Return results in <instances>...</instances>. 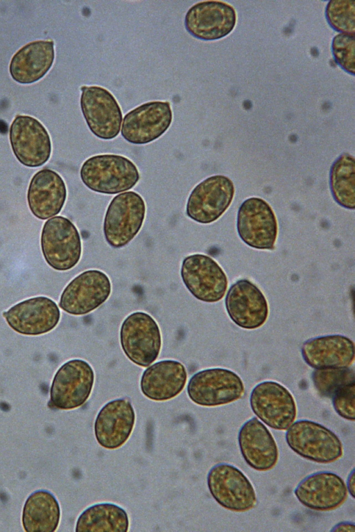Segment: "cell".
Masks as SVG:
<instances>
[{
  "label": "cell",
  "instance_id": "1",
  "mask_svg": "<svg viewBox=\"0 0 355 532\" xmlns=\"http://www.w3.org/2000/svg\"><path fill=\"white\" fill-rule=\"evenodd\" d=\"M80 179L89 190L105 195L119 194L136 186L140 179L137 166L119 154H102L87 159L80 170Z\"/></svg>",
  "mask_w": 355,
  "mask_h": 532
},
{
  "label": "cell",
  "instance_id": "2",
  "mask_svg": "<svg viewBox=\"0 0 355 532\" xmlns=\"http://www.w3.org/2000/svg\"><path fill=\"white\" fill-rule=\"evenodd\" d=\"M146 205L137 192L119 193L110 201L105 211L103 231L107 244L119 249L138 234L144 224Z\"/></svg>",
  "mask_w": 355,
  "mask_h": 532
},
{
  "label": "cell",
  "instance_id": "3",
  "mask_svg": "<svg viewBox=\"0 0 355 532\" xmlns=\"http://www.w3.org/2000/svg\"><path fill=\"white\" fill-rule=\"evenodd\" d=\"M40 245L45 261L55 270L68 271L80 260V233L76 225L64 216H54L44 222Z\"/></svg>",
  "mask_w": 355,
  "mask_h": 532
},
{
  "label": "cell",
  "instance_id": "4",
  "mask_svg": "<svg viewBox=\"0 0 355 532\" xmlns=\"http://www.w3.org/2000/svg\"><path fill=\"white\" fill-rule=\"evenodd\" d=\"M286 441L296 454L308 460L329 463L343 454L338 436L324 425L309 420H299L286 429Z\"/></svg>",
  "mask_w": 355,
  "mask_h": 532
},
{
  "label": "cell",
  "instance_id": "5",
  "mask_svg": "<svg viewBox=\"0 0 355 532\" xmlns=\"http://www.w3.org/2000/svg\"><path fill=\"white\" fill-rule=\"evenodd\" d=\"M119 338L125 356L139 366H150L160 353L162 342L159 325L146 312L129 314L121 323Z\"/></svg>",
  "mask_w": 355,
  "mask_h": 532
},
{
  "label": "cell",
  "instance_id": "6",
  "mask_svg": "<svg viewBox=\"0 0 355 532\" xmlns=\"http://www.w3.org/2000/svg\"><path fill=\"white\" fill-rule=\"evenodd\" d=\"M187 391L189 398L195 404L216 407L240 399L245 388L241 378L234 371L212 368L196 373L190 378Z\"/></svg>",
  "mask_w": 355,
  "mask_h": 532
},
{
  "label": "cell",
  "instance_id": "7",
  "mask_svg": "<svg viewBox=\"0 0 355 532\" xmlns=\"http://www.w3.org/2000/svg\"><path fill=\"white\" fill-rule=\"evenodd\" d=\"M94 380V371L87 362L81 359L67 361L58 369L53 379L51 405L62 410L81 407L92 393Z\"/></svg>",
  "mask_w": 355,
  "mask_h": 532
},
{
  "label": "cell",
  "instance_id": "8",
  "mask_svg": "<svg viewBox=\"0 0 355 532\" xmlns=\"http://www.w3.org/2000/svg\"><path fill=\"white\" fill-rule=\"evenodd\" d=\"M207 482L213 498L227 510L248 511L257 503L250 481L233 465L220 463L214 466L208 472Z\"/></svg>",
  "mask_w": 355,
  "mask_h": 532
},
{
  "label": "cell",
  "instance_id": "9",
  "mask_svg": "<svg viewBox=\"0 0 355 532\" xmlns=\"http://www.w3.org/2000/svg\"><path fill=\"white\" fill-rule=\"evenodd\" d=\"M184 285L197 299L215 303L221 300L227 289V277L222 267L210 256L193 254L186 256L181 265Z\"/></svg>",
  "mask_w": 355,
  "mask_h": 532
},
{
  "label": "cell",
  "instance_id": "10",
  "mask_svg": "<svg viewBox=\"0 0 355 532\" xmlns=\"http://www.w3.org/2000/svg\"><path fill=\"white\" fill-rule=\"evenodd\" d=\"M80 89V109L89 130L100 139L116 138L123 115L114 95L100 86H83Z\"/></svg>",
  "mask_w": 355,
  "mask_h": 532
},
{
  "label": "cell",
  "instance_id": "11",
  "mask_svg": "<svg viewBox=\"0 0 355 532\" xmlns=\"http://www.w3.org/2000/svg\"><path fill=\"white\" fill-rule=\"evenodd\" d=\"M9 139L15 157L24 166H42L51 157V136L42 123L31 116L15 117L10 127Z\"/></svg>",
  "mask_w": 355,
  "mask_h": 532
},
{
  "label": "cell",
  "instance_id": "12",
  "mask_svg": "<svg viewBox=\"0 0 355 532\" xmlns=\"http://www.w3.org/2000/svg\"><path fill=\"white\" fill-rule=\"evenodd\" d=\"M250 405L257 418L275 429L286 430L296 418L293 396L284 386L275 381L257 384L250 393Z\"/></svg>",
  "mask_w": 355,
  "mask_h": 532
},
{
  "label": "cell",
  "instance_id": "13",
  "mask_svg": "<svg viewBox=\"0 0 355 532\" xmlns=\"http://www.w3.org/2000/svg\"><path fill=\"white\" fill-rule=\"evenodd\" d=\"M111 292V281L105 273L98 269H88L67 284L60 295L59 305L68 314L85 315L104 303Z\"/></svg>",
  "mask_w": 355,
  "mask_h": 532
},
{
  "label": "cell",
  "instance_id": "14",
  "mask_svg": "<svg viewBox=\"0 0 355 532\" xmlns=\"http://www.w3.org/2000/svg\"><path fill=\"white\" fill-rule=\"evenodd\" d=\"M235 188L226 176L209 177L191 190L186 205V214L193 221L209 224L217 220L230 206Z\"/></svg>",
  "mask_w": 355,
  "mask_h": 532
},
{
  "label": "cell",
  "instance_id": "15",
  "mask_svg": "<svg viewBox=\"0 0 355 532\" xmlns=\"http://www.w3.org/2000/svg\"><path fill=\"white\" fill-rule=\"evenodd\" d=\"M237 231L247 245L257 249H275L278 225L270 204L259 197L246 199L237 213Z\"/></svg>",
  "mask_w": 355,
  "mask_h": 532
},
{
  "label": "cell",
  "instance_id": "16",
  "mask_svg": "<svg viewBox=\"0 0 355 532\" xmlns=\"http://www.w3.org/2000/svg\"><path fill=\"white\" fill-rule=\"evenodd\" d=\"M172 121L173 113L168 102H148L125 115L121 134L132 144H148L162 136L171 126Z\"/></svg>",
  "mask_w": 355,
  "mask_h": 532
},
{
  "label": "cell",
  "instance_id": "17",
  "mask_svg": "<svg viewBox=\"0 0 355 532\" xmlns=\"http://www.w3.org/2000/svg\"><path fill=\"white\" fill-rule=\"evenodd\" d=\"M236 23L235 9L221 1H204L187 12L184 26L193 37L205 41L221 39L229 35Z\"/></svg>",
  "mask_w": 355,
  "mask_h": 532
},
{
  "label": "cell",
  "instance_id": "18",
  "mask_svg": "<svg viewBox=\"0 0 355 532\" xmlns=\"http://www.w3.org/2000/svg\"><path fill=\"white\" fill-rule=\"evenodd\" d=\"M7 323L15 332L36 336L51 331L58 325L60 311L58 305L46 296L24 300L3 313Z\"/></svg>",
  "mask_w": 355,
  "mask_h": 532
},
{
  "label": "cell",
  "instance_id": "19",
  "mask_svg": "<svg viewBox=\"0 0 355 532\" xmlns=\"http://www.w3.org/2000/svg\"><path fill=\"white\" fill-rule=\"evenodd\" d=\"M225 303L231 320L244 329L262 326L268 317L266 298L255 284L247 279L239 280L230 287Z\"/></svg>",
  "mask_w": 355,
  "mask_h": 532
},
{
  "label": "cell",
  "instance_id": "20",
  "mask_svg": "<svg viewBox=\"0 0 355 532\" xmlns=\"http://www.w3.org/2000/svg\"><path fill=\"white\" fill-rule=\"evenodd\" d=\"M135 412L125 398L107 402L98 411L94 421V435L105 449L116 450L130 438L135 424Z\"/></svg>",
  "mask_w": 355,
  "mask_h": 532
},
{
  "label": "cell",
  "instance_id": "21",
  "mask_svg": "<svg viewBox=\"0 0 355 532\" xmlns=\"http://www.w3.org/2000/svg\"><path fill=\"white\" fill-rule=\"evenodd\" d=\"M294 494L306 507L317 511H329L341 506L347 497L343 479L331 472H318L304 478Z\"/></svg>",
  "mask_w": 355,
  "mask_h": 532
},
{
  "label": "cell",
  "instance_id": "22",
  "mask_svg": "<svg viewBox=\"0 0 355 532\" xmlns=\"http://www.w3.org/2000/svg\"><path fill=\"white\" fill-rule=\"evenodd\" d=\"M67 196L65 182L55 171L44 168L31 178L27 202L32 214L44 220L57 215L62 209Z\"/></svg>",
  "mask_w": 355,
  "mask_h": 532
},
{
  "label": "cell",
  "instance_id": "23",
  "mask_svg": "<svg viewBox=\"0 0 355 532\" xmlns=\"http://www.w3.org/2000/svg\"><path fill=\"white\" fill-rule=\"evenodd\" d=\"M238 441L245 461L254 470L268 471L277 464V443L270 432L257 417L249 419L241 426Z\"/></svg>",
  "mask_w": 355,
  "mask_h": 532
},
{
  "label": "cell",
  "instance_id": "24",
  "mask_svg": "<svg viewBox=\"0 0 355 532\" xmlns=\"http://www.w3.org/2000/svg\"><path fill=\"white\" fill-rule=\"evenodd\" d=\"M304 362L315 369L347 368L354 361V344L341 335H330L305 341L301 348Z\"/></svg>",
  "mask_w": 355,
  "mask_h": 532
},
{
  "label": "cell",
  "instance_id": "25",
  "mask_svg": "<svg viewBox=\"0 0 355 532\" xmlns=\"http://www.w3.org/2000/svg\"><path fill=\"white\" fill-rule=\"evenodd\" d=\"M187 380L185 366L174 360H164L148 366L140 380L141 393L154 401H166L179 395Z\"/></svg>",
  "mask_w": 355,
  "mask_h": 532
},
{
  "label": "cell",
  "instance_id": "26",
  "mask_svg": "<svg viewBox=\"0 0 355 532\" xmlns=\"http://www.w3.org/2000/svg\"><path fill=\"white\" fill-rule=\"evenodd\" d=\"M55 59L52 40H36L20 48L11 58V78L22 85L34 83L51 69Z\"/></svg>",
  "mask_w": 355,
  "mask_h": 532
},
{
  "label": "cell",
  "instance_id": "27",
  "mask_svg": "<svg viewBox=\"0 0 355 532\" xmlns=\"http://www.w3.org/2000/svg\"><path fill=\"white\" fill-rule=\"evenodd\" d=\"M60 518L58 502L50 492L37 490L26 499L22 513V524L26 531H55Z\"/></svg>",
  "mask_w": 355,
  "mask_h": 532
},
{
  "label": "cell",
  "instance_id": "28",
  "mask_svg": "<svg viewBox=\"0 0 355 532\" xmlns=\"http://www.w3.org/2000/svg\"><path fill=\"white\" fill-rule=\"evenodd\" d=\"M129 525L125 509L112 503H98L89 506L79 515L76 531L126 532Z\"/></svg>",
  "mask_w": 355,
  "mask_h": 532
},
{
  "label": "cell",
  "instance_id": "29",
  "mask_svg": "<svg viewBox=\"0 0 355 532\" xmlns=\"http://www.w3.org/2000/svg\"><path fill=\"white\" fill-rule=\"evenodd\" d=\"M329 185L334 200L341 206L355 209V159L343 153L333 163L329 173Z\"/></svg>",
  "mask_w": 355,
  "mask_h": 532
},
{
  "label": "cell",
  "instance_id": "30",
  "mask_svg": "<svg viewBox=\"0 0 355 532\" xmlns=\"http://www.w3.org/2000/svg\"><path fill=\"white\" fill-rule=\"evenodd\" d=\"M312 380L322 396L331 398L338 389L354 382V372L349 367L315 369Z\"/></svg>",
  "mask_w": 355,
  "mask_h": 532
},
{
  "label": "cell",
  "instance_id": "31",
  "mask_svg": "<svg viewBox=\"0 0 355 532\" xmlns=\"http://www.w3.org/2000/svg\"><path fill=\"white\" fill-rule=\"evenodd\" d=\"M326 19L335 30L347 35L355 33V1L331 0L325 9Z\"/></svg>",
  "mask_w": 355,
  "mask_h": 532
},
{
  "label": "cell",
  "instance_id": "32",
  "mask_svg": "<svg viewBox=\"0 0 355 532\" xmlns=\"http://www.w3.org/2000/svg\"><path fill=\"white\" fill-rule=\"evenodd\" d=\"M331 49L338 64L348 73L354 75V35L343 33L336 35L332 40Z\"/></svg>",
  "mask_w": 355,
  "mask_h": 532
},
{
  "label": "cell",
  "instance_id": "33",
  "mask_svg": "<svg viewBox=\"0 0 355 532\" xmlns=\"http://www.w3.org/2000/svg\"><path fill=\"white\" fill-rule=\"evenodd\" d=\"M331 398L336 412L342 418L354 421L355 418V382L338 389Z\"/></svg>",
  "mask_w": 355,
  "mask_h": 532
},
{
  "label": "cell",
  "instance_id": "34",
  "mask_svg": "<svg viewBox=\"0 0 355 532\" xmlns=\"http://www.w3.org/2000/svg\"><path fill=\"white\" fill-rule=\"evenodd\" d=\"M331 531H347L354 532L355 525L354 523L343 522L335 525L331 530Z\"/></svg>",
  "mask_w": 355,
  "mask_h": 532
},
{
  "label": "cell",
  "instance_id": "35",
  "mask_svg": "<svg viewBox=\"0 0 355 532\" xmlns=\"http://www.w3.org/2000/svg\"><path fill=\"white\" fill-rule=\"evenodd\" d=\"M354 470L353 469L349 475L346 485L347 492L349 493L353 498L354 497Z\"/></svg>",
  "mask_w": 355,
  "mask_h": 532
}]
</instances>
